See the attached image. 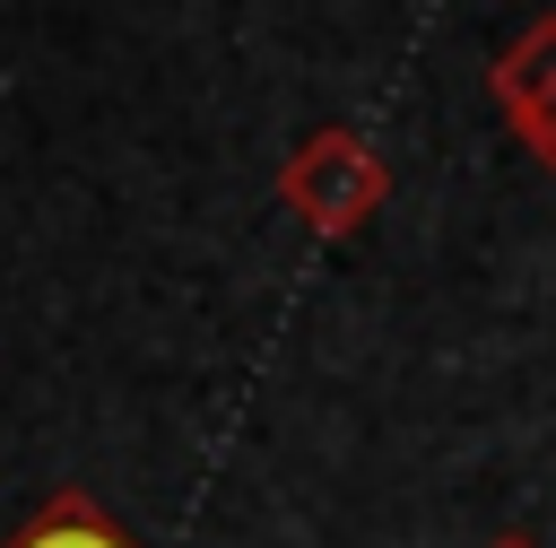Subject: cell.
I'll return each instance as SVG.
<instances>
[{
    "label": "cell",
    "instance_id": "2",
    "mask_svg": "<svg viewBox=\"0 0 556 548\" xmlns=\"http://www.w3.org/2000/svg\"><path fill=\"white\" fill-rule=\"evenodd\" d=\"M486 96H495V113L513 122V139H521L530 122H547V113H556V9H547V17H530V26L495 52Z\"/></svg>",
    "mask_w": 556,
    "mask_h": 548
},
{
    "label": "cell",
    "instance_id": "3",
    "mask_svg": "<svg viewBox=\"0 0 556 548\" xmlns=\"http://www.w3.org/2000/svg\"><path fill=\"white\" fill-rule=\"evenodd\" d=\"M0 548H139L122 522H113V505L104 496H87V487H52Z\"/></svg>",
    "mask_w": 556,
    "mask_h": 548
},
{
    "label": "cell",
    "instance_id": "1",
    "mask_svg": "<svg viewBox=\"0 0 556 548\" xmlns=\"http://www.w3.org/2000/svg\"><path fill=\"white\" fill-rule=\"evenodd\" d=\"M382 200H391V165H382L348 122H321V130H304V139L278 157V209H287L304 235H321V244L365 235V226L382 217Z\"/></svg>",
    "mask_w": 556,
    "mask_h": 548
},
{
    "label": "cell",
    "instance_id": "5",
    "mask_svg": "<svg viewBox=\"0 0 556 548\" xmlns=\"http://www.w3.org/2000/svg\"><path fill=\"white\" fill-rule=\"evenodd\" d=\"M486 548H539V539H530V531H495Z\"/></svg>",
    "mask_w": 556,
    "mask_h": 548
},
{
    "label": "cell",
    "instance_id": "4",
    "mask_svg": "<svg viewBox=\"0 0 556 548\" xmlns=\"http://www.w3.org/2000/svg\"><path fill=\"white\" fill-rule=\"evenodd\" d=\"M521 148H530V165H539V174H556V113H547V122H530V130H521Z\"/></svg>",
    "mask_w": 556,
    "mask_h": 548
}]
</instances>
